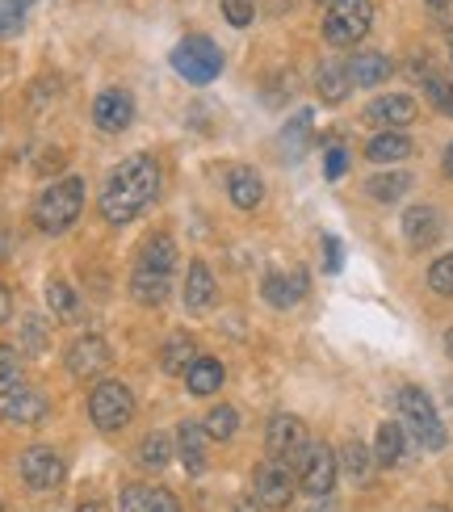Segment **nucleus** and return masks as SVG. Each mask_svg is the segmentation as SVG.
Returning <instances> with one entry per match:
<instances>
[{"mask_svg": "<svg viewBox=\"0 0 453 512\" xmlns=\"http://www.w3.org/2000/svg\"><path fill=\"white\" fill-rule=\"evenodd\" d=\"M156 194H160V164L151 156H131V160H122L110 177H105L101 215L122 227V223L139 219L143 210L156 202Z\"/></svg>", "mask_w": 453, "mask_h": 512, "instance_id": "f257e3e1", "label": "nucleus"}, {"mask_svg": "<svg viewBox=\"0 0 453 512\" xmlns=\"http://www.w3.org/2000/svg\"><path fill=\"white\" fill-rule=\"evenodd\" d=\"M80 210H84V181L63 177V181H51L38 194L34 223H38V231H47V236H59V231H68L80 219Z\"/></svg>", "mask_w": 453, "mask_h": 512, "instance_id": "f03ea898", "label": "nucleus"}, {"mask_svg": "<svg viewBox=\"0 0 453 512\" xmlns=\"http://www.w3.org/2000/svg\"><path fill=\"white\" fill-rule=\"evenodd\" d=\"M374 26V5L370 0H336L323 17V38L332 42V47H353L370 34Z\"/></svg>", "mask_w": 453, "mask_h": 512, "instance_id": "7ed1b4c3", "label": "nucleus"}, {"mask_svg": "<svg viewBox=\"0 0 453 512\" xmlns=\"http://www.w3.org/2000/svg\"><path fill=\"white\" fill-rule=\"evenodd\" d=\"M399 412L407 420V433H412L424 450H441L445 445V424L433 408V399H428L420 387H403L399 391Z\"/></svg>", "mask_w": 453, "mask_h": 512, "instance_id": "20e7f679", "label": "nucleus"}, {"mask_svg": "<svg viewBox=\"0 0 453 512\" xmlns=\"http://www.w3.org/2000/svg\"><path fill=\"white\" fill-rule=\"evenodd\" d=\"M172 68H177L189 84H210V80H219V72H223V51L214 47L206 34L185 38L181 47L172 51Z\"/></svg>", "mask_w": 453, "mask_h": 512, "instance_id": "39448f33", "label": "nucleus"}, {"mask_svg": "<svg viewBox=\"0 0 453 512\" xmlns=\"http://www.w3.org/2000/svg\"><path fill=\"white\" fill-rule=\"evenodd\" d=\"M89 416L101 433H118L122 424L135 416V399L122 382H97L93 395H89Z\"/></svg>", "mask_w": 453, "mask_h": 512, "instance_id": "423d86ee", "label": "nucleus"}, {"mask_svg": "<svg viewBox=\"0 0 453 512\" xmlns=\"http://www.w3.org/2000/svg\"><path fill=\"white\" fill-rule=\"evenodd\" d=\"M307 450H311V437H307V424H302L298 416L282 412V416L269 420V454H273V462L298 466Z\"/></svg>", "mask_w": 453, "mask_h": 512, "instance_id": "0eeeda50", "label": "nucleus"}, {"mask_svg": "<svg viewBox=\"0 0 453 512\" xmlns=\"http://www.w3.org/2000/svg\"><path fill=\"white\" fill-rule=\"evenodd\" d=\"M298 487L307 496H328L336 487V454L328 445H311L298 462Z\"/></svg>", "mask_w": 453, "mask_h": 512, "instance_id": "6e6552de", "label": "nucleus"}, {"mask_svg": "<svg viewBox=\"0 0 453 512\" xmlns=\"http://www.w3.org/2000/svg\"><path fill=\"white\" fill-rule=\"evenodd\" d=\"M252 487H256V504L261 508H286L294 496V475L282 462H261L252 471Z\"/></svg>", "mask_w": 453, "mask_h": 512, "instance_id": "1a4fd4ad", "label": "nucleus"}, {"mask_svg": "<svg viewBox=\"0 0 453 512\" xmlns=\"http://www.w3.org/2000/svg\"><path fill=\"white\" fill-rule=\"evenodd\" d=\"M21 479H26L34 492H51V487L63 483V458L51 445H30V450L21 454Z\"/></svg>", "mask_w": 453, "mask_h": 512, "instance_id": "9d476101", "label": "nucleus"}, {"mask_svg": "<svg viewBox=\"0 0 453 512\" xmlns=\"http://www.w3.org/2000/svg\"><path fill=\"white\" fill-rule=\"evenodd\" d=\"M135 118V97L126 93V89H105L97 101H93V122L101 126L105 135H118L126 131Z\"/></svg>", "mask_w": 453, "mask_h": 512, "instance_id": "9b49d317", "label": "nucleus"}, {"mask_svg": "<svg viewBox=\"0 0 453 512\" xmlns=\"http://www.w3.org/2000/svg\"><path fill=\"white\" fill-rule=\"evenodd\" d=\"M105 366H110V345H105V336H80L68 349V370L76 378H97Z\"/></svg>", "mask_w": 453, "mask_h": 512, "instance_id": "f8f14e48", "label": "nucleus"}, {"mask_svg": "<svg viewBox=\"0 0 453 512\" xmlns=\"http://www.w3.org/2000/svg\"><path fill=\"white\" fill-rule=\"evenodd\" d=\"M265 303L273 307H294L302 294H307V269H294V273H269L261 282Z\"/></svg>", "mask_w": 453, "mask_h": 512, "instance_id": "ddd939ff", "label": "nucleus"}, {"mask_svg": "<svg viewBox=\"0 0 453 512\" xmlns=\"http://www.w3.org/2000/svg\"><path fill=\"white\" fill-rule=\"evenodd\" d=\"M365 118H370L374 126H386V131H395V126H407L416 118V101L407 93H391V97H378L370 110H365Z\"/></svg>", "mask_w": 453, "mask_h": 512, "instance_id": "4468645a", "label": "nucleus"}, {"mask_svg": "<svg viewBox=\"0 0 453 512\" xmlns=\"http://www.w3.org/2000/svg\"><path fill=\"white\" fill-rule=\"evenodd\" d=\"M403 236L412 248H433L437 236H441V219H437V210L433 206H412L403 215Z\"/></svg>", "mask_w": 453, "mask_h": 512, "instance_id": "2eb2a0df", "label": "nucleus"}, {"mask_svg": "<svg viewBox=\"0 0 453 512\" xmlns=\"http://www.w3.org/2000/svg\"><path fill=\"white\" fill-rule=\"evenodd\" d=\"M386 76H391V59L378 55V51H361L349 59V80L361 84V89H374V84H382Z\"/></svg>", "mask_w": 453, "mask_h": 512, "instance_id": "dca6fc26", "label": "nucleus"}, {"mask_svg": "<svg viewBox=\"0 0 453 512\" xmlns=\"http://www.w3.org/2000/svg\"><path fill=\"white\" fill-rule=\"evenodd\" d=\"M214 303V277L202 261H193L189 273H185V307L189 311H206Z\"/></svg>", "mask_w": 453, "mask_h": 512, "instance_id": "f3484780", "label": "nucleus"}, {"mask_svg": "<svg viewBox=\"0 0 453 512\" xmlns=\"http://www.w3.org/2000/svg\"><path fill=\"white\" fill-rule=\"evenodd\" d=\"M227 194L240 210H256L261 198H265V185H261V177H256L252 168H235L231 181H227Z\"/></svg>", "mask_w": 453, "mask_h": 512, "instance_id": "a211bd4d", "label": "nucleus"}, {"mask_svg": "<svg viewBox=\"0 0 453 512\" xmlns=\"http://www.w3.org/2000/svg\"><path fill=\"white\" fill-rule=\"evenodd\" d=\"M315 89H319V97L328 101V105H340L344 97H349V89H353L349 63H323V68H319V80H315Z\"/></svg>", "mask_w": 453, "mask_h": 512, "instance_id": "6ab92c4d", "label": "nucleus"}, {"mask_svg": "<svg viewBox=\"0 0 453 512\" xmlns=\"http://www.w3.org/2000/svg\"><path fill=\"white\" fill-rule=\"evenodd\" d=\"M185 387H189V395H214L223 387V366L214 357H198L185 370Z\"/></svg>", "mask_w": 453, "mask_h": 512, "instance_id": "aec40b11", "label": "nucleus"}, {"mask_svg": "<svg viewBox=\"0 0 453 512\" xmlns=\"http://www.w3.org/2000/svg\"><path fill=\"white\" fill-rule=\"evenodd\" d=\"M365 156H370L374 164H395V160H407L412 156V139L399 135V131H382L370 139V147H365Z\"/></svg>", "mask_w": 453, "mask_h": 512, "instance_id": "412c9836", "label": "nucleus"}, {"mask_svg": "<svg viewBox=\"0 0 453 512\" xmlns=\"http://www.w3.org/2000/svg\"><path fill=\"white\" fill-rule=\"evenodd\" d=\"M21 387H26V382H21V357H17V349L0 345V416L9 412V403Z\"/></svg>", "mask_w": 453, "mask_h": 512, "instance_id": "4be33fe9", "label": "nucleus"}, {"mask_svg": "<svg viewBox=\"0 0 453 512\" xmlns=\"http://www.w3.org/2000/svg\"><path fill=\"white\" fill-rule=\"evenodd\" d=\"M131 294L139 298V303H147V307H160L164 298H168V273H156V269H135V277H131Z\"/></svg>", "mask_w": 453, "mask_h": 512, "instance_id": "5701e85b", "label": "nucleus"}, {"mask_svg": "<svg viewBox=\"0 0 453 512\" xmlns=\"http://www.w3.org/2000/svg\"><path fill=\"white\" fill-rule=\"evenodd\" d=\"M403 450H407L403 429H399L395 420H386L382 429H378V441H374V458H378L382 466H399V462H403Z\"/></svg>", "mask_w": 453, "mask_h": 512, "instance_id": "b1692460", "label": "nucleus"}, {"mask_svg": "<svg viewBox=\"0 0 453 512\" xmlns=\"http://www.w3.org/2000/svg\"><path fill=\"white\" fill-rule=\"evenodd\" d=\"M177 441H181V458H185L189 471H202L206 466V429H198L193 420H185L177 429Z\"/></svg>", "mask_w": 453, "mask_h": 512, "instance_id": "393cba45", "label": "nucleus"}, {"mask_svg": "<svg viewBox=\"0 0 453 512\" xmlns=\"http://www.w3.org/2000/svg\"><path fill=\"white\" fill-rule=\"evenodd\" d=\"M193 349H198V345H193L189 336H172L168 345L160 349V366H164L168 374H185L193 361H198V353H193Z\"/></svg>", "mask_w": 453, "mask_h": 512, "instance_id": "a878e982", "label": "nucleus"}, {"mask_svg": "<svg viewBox=\"0 0 453 512\" xmlns=\"http://www.w3.org/2000/svg\"><path fill=\"white\" fill-rule=\"evenodd\" d=\"M139 265L143 269H156V273H172V265H177V248H172L168 236H151L139 252Z\"/></svg>", "mask_w": 453, "mask_h": 512, "instance_id": "bb28decb", "label": "nucleus"}, {"mask_svg": "<svg viewBox=\"0 0 453 512\" xmlns=\"http://www.w3.org/2000/svg\"><path fill=\"white\" fill-rule=\"evenodd\" d=\"M5 416H9V420H21V424H38L42 416H47V399H42L38 391H30V387H21V391L13 395V403H9Z\"/></svg>", "mask_w": 453, "mask_h": 512, "instance_id": "cd10ccee", "label": "nucleus"}, {"mask_svg": "<svg viewBox=\"0 0 453 512\" xmlns=\"http://www.w3.org/2000/svg\"><path fill=\"white\" fill-rule=\"evenodd\" d=\"M168 458H172V441H168L164 433H147V437L139 441V462L147 466V471H160Z\"/></svg>", "mask_w": 453, "mask_h": 512, "instance_id": "c85d7f7f", "label": "nucleus"}, {"mask_svg": "<svg viewBox=\"0 0 453 512\" xmlns=\"http://www.w3.org/2000/svg\"><path fill=\"white\" fill-rule=\"evenodd\" d=\"M311 139V110H302L294 114V122L282 131V147H286V156H302V147H307Z\"/></svg>", "mask_w": 453, "mask_h": 512, "instance_id": "c756f323", "label": "nucleus"}, {"mask_svg": "<svg viewBox=\"0 0 453 512\" xmlns=\"http://www.w3.org/2000/svg\"><path fill=\"white\" fill-rule=\"evenodd\" d=\"M407 185H412V177H407V173H382V177L370 181V194L378 202H399L407 194Z\"/></svg>", "mask_w": 453, "mask_h": 512, "instance_id": "7c9ffc66", "label": "nucleus"}, {"mask_svg": "<svg viewBox=\"0 0 453 512\" xmlns=\"http://www.w3.org/2000/svg\"><path fill=\"white\" fill-rule=\"evenodd\" d=\"M47 303H51V311H55L59 319H76V311H80L72 286L59 282V277H51V282H47Z\"/></svg>", "mask_w": 453, "mask_h": 512, "instance_id": "2f4dec72", "label": "nucleus"}, {"mask_svg": "<svg viewBox=\"0 0 453 512\" xmlns=\"http://www.w3.org/2000/svg\"><path fill=\"white\" fill-rule=\"evenodd\" d=\"M30 5L34 0H0V38H13L21 26H26Z\"/></svg>", "mask_w": 453, "mask_h": 512, "instance_id": "473e14b6", "label": "nucleus"}, {"mask_svg": "<svg viewBox=\"0 0 453 512\" xmlns=\"http://www.w3.org/2000/svg\"><path fill=\"white\" fill-rule=\"evenodd\" d=\"M206 437H214V441H227V437H235V429H240V416H235V408H214L210 416H206Z\"/></svg>", "mask_w": 453, "mask_h": 512, "instance_id": "72a5a7b5", "label": "nucleus"}, {"mask_svg": "<svg viewBox=\"0 0 453 512\" xmlns=\"http://www.w3.org/2000/svg\"><path fill=\"white\" fill-rule=\"evenodd\" d=\"M340 458H344V471H349L357 483H365V475H370V462H374V450H365V445L349 441L340 450Z\"/></svg>", "mask_w": 453, "mask_h": 512, "instance_id": "f704fd0d", "label": "nucleus"}, {"mask_svg": "<svg viewBox=\"0 0 453 512\" xmlns=\"http://www.w3.org/2000/svg\"><path fill=\"white\" fill-rule=\"evenodd\" d=\"M428 286H433L437 294H449V298H453V252L441 256V261L428 269Z\"/></svg>", "mask_w": 453, "mask_h": 512, "instance_id": "c9c22d12", "label": "nucleus"}, {"mask_svg": "<svg viewBox=\"0 0 453 512\" xmlns=\"http://www.w3.org/2000/svg\"><path fill=\"white\" fill-rule=\"evenodd\" d=\"M424 84H428V93H433L437 110L453 118V76H433V80H424Z\"/></svg>", "mask_w": 453, "mask_h": 512, "instance_id": "e433bc0d", "label": "nucleus"}, {"mask_svg": "<svg viewBox=\"0 0 453 512\" xmlns=\"http://www.w3.org/2000/svg\"><path fill=\"white\" fill-rule=\"evenodd\" d=\"M143 512H181V504H177V496H172V492H164V487H147Z\"/></svg>", "mask_w": 453, "mask_h": 512, "instance_id": "4c0bfd02", "label": "nucleus"}, {"mask_svg": "<svg viewBox=\"0 0 453 512\" xmlns=\"http://www.w3.org/2000/svg\"><path fill=\"white\" fill-rule=\"evenodd\" d=\"M252 13H256V5H252V0H223V17L231 21V26H248V21H252Z\"/></svg>", "mask_w": 453, "mask_h": 512, "instance_id": "58836bf2", "label": "nucleus"}, {"mask_svg": "<svg viewBox=\"0 0 453 512\" xmlns=\"http://www.w3.org/2000/svg\"><path fill=\"white\" fill-rule=\"evenodd\" d=\"M344 168H349V156H344V147H328V160H323V173H328V181H336Z\"/></svg>", "mask_w": 453, "mask_h": 512, "instance_id": "ea45409f", "label": "nucleus"}, {"mask_svg": "<svg viewBox=\"0 0 453 512\" xmlns=\"http://www.w3.org/2000/svg\"><path fill=\"white\" fill-rule=\"evenodd\" d=\"M340 261H344L340 240H336V236H328V240H323V269H328V273H336V269H340Z\"/></svg>", "mask_w": 453, "mask_h": 512, "instance_id": "a19ab883", "label": "nucleus"}, {"mask_svg": "<svg viewBox=\"0 0 453 512\" xmlns=\"http://www.w3.org/2000/svg\"><path fill=\"white\" fill-rule=\"evenodd\" d=\"M143 496H147V487H139V483L122 487V512H143Z\"/></svg>", "mask_w": 453, "mask_h": 512, "instance_id": "79ce46f5", "label": "nucleus"}, {"mask_svg": "<svg viewBox=\"0 0 453 512\" xmlns=\"http://www.w3.org/2000/svg\"><path fill=\"white\" fill-rule=\"evenodd\" d=\"M26 336H30V349H34V353H42V345H47V340H42V328H38V324H30V328H26Z\"/></svg>", "mask_w": 453, "mask_h": 512, "instance_id": "37998d69", "label": "nucleus"}, {"mask_svg": "<svg viewBox=\"0 0 453 512\" xmlns=\"http://www.w3.org/2000/svg\"><path fill=\"white\" fill-rule=\"evenodd\" d=\"M9 311H13V298H9V290H5V286H0V324L9 319Z\"/></svg>", "mask_w": 453, "mask_h": 512, "instance_id": "c03bdc74", "label": "nucleus"}, {"mask_svg": "<svg viewBox=\"0 0 453 512\" xmlns=\"http://www.w3.org/2000/svg\"><path fill=\"white\" fill-rule=\"evenodd\" d=\"M231 512H261V504H256V500H235Z\"/></svg>", "mask_w": 453, "mask_h": 512, "instance_id": "a18cd8bd", "label": "nucleus"}, {"mask_svg": "<svg viewBox=\"0 0 453 512\" xmlns=\"http://www.w3.org/2000/svg\"><path fill=\"white\" fill-rule=\"evenodd\" d=\"M428 9H433V13H445V9H449V0H428Z\"/></svg>", "mask_w": 453, "mask_h": 512, "instance_id": "49530a36", "label": "nucleus"}, {"mask_svg": "<svg viewBox=\"0 0 453 512\" xmlns=\"http://www.w3.org/2000/svg\"><path fill=\"white\" fill-rule=\"evenodd\" d=\"M445 173L453 177V143H449V152H445Z\"/></svg>", "mask_w": 453, "mask_h": 512, "instance_id": "de8ad7c7", "label": "nucleus"}, {"mask_svg": "<svg viewBox=\"0 0 453 512\" xmlns=\"http://www.w3.org/2000/svg\"><path fill=\"white\" fill-rule=\"evenodd\" d=\"M76 512H110L105 504H84V508H76Z\"/></svg>", "mask_w": 453, "mask_h": 512, "instance_id": "09e8293b", "label": "nucleus"}, {"mask_svg": "<svg viewBox=\"0 0 453 512\" xmlns=\"http://www.w3.org/2000/svg\"><path fill=\"white\" fill-rule=\"evenodd\" d=\"M445 349H449V357H453V328L445 332Z\"/></svg>", "mask_w": 453, "mask_h": 512, "instance_id": "8fccbe9b", "label": "nucleus"}, {"mask_svg": "<svg viewBox=\"0 0 453 512\" xmlns=\"http://www.w3.org/2000/svg\"><path fill=\"white\" fill-rule=\"evenodd\" d=\"M428 512H449V508H428Z\"/></svg>", "mask_w": 453, "mask_h": 512, "instance_id": "3c124183", "label": "nucleus"}, {"mask_svg": "<svg viewBox=\"0 0 453 512\" xmlns=\"http://www.w3.org/2000/svg\"><path fill=\"white\" fill-rule=\"evenodd\" d=\"M449 51H453V30H449Z\"/></svg>", "mask_w": 453, "mask_h": 512, "instance_id": "603ef678", "label": "nucleus"}, {"mask_svg": "<svg viewBox=\"0 0 453 512\" xmlns=\"http://www.w3.org/2000/svg\"><path fill=\"white\" fill-rule=\"evenodd\" d=\"M319 5H328V0H319Z\"/></svg>", "mask_w": 453, "mask_h": 512, "instance_id": "864d4df0", "label": "nucleus"}, {"mask_svg": "<svg viewBox=\"0 0 453 512\" xmlns=\"http://www.w3.org/2000/svg\"><path fill=\"white\" fill-rule=\"evenodd\" d=\"M0 512H5V504H0Z\"/></svg>", "mask_w": 453, "mask_h": 512, "instance_id": "5fc2aeb1", "label": "nucleus"}]
</instances>
